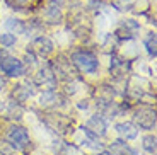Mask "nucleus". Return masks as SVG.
I'll return each mask as SVG.
<instances>
[{"label":"nucleus","instance_id":"obj_7","mask_svg":"<svg viewBox=\"0 0 157 155\" xmlns=\"http://www.w3.org/2000/svg\"><path fill=\"white\" fill-rule=\"evenodd\" d=\"M34 48H36V51H38L39 55L46 56L48 53L53 51V43H51L48 38H44V36H39V38L34 39Z\"/></svg>","mask_w":157,"mask_h":155},{"label":"nucleus","instance_id":"obj_1","mask_svg":"<svg viewBox=\"0 0 157 155\" xmlns=\"http://www.w3.org/2000/svg\"><path fill=\"white\" fill-rule=\"evenodd\" d=\"M72 62L74 65L77 66L80 72L84 74H96L99 68V62L96 58L94 53H90V51H86V50H78L72 55Z\"/></svg>","mask_w":157,"mask_h":155},{"label":"nucleus","instance_id":"obj_10","mask_svg":"<svg viewBox=\"0 0 157 155\" xmlns=\"http://www.w3.org/2000/svg\"><path fill=\"white\" fill-rule=\"evenodd\" d=\"M144 150L152 153V155H155V136L154 135H147L145 138H144Z\"/></svg>","mask_w":157,"mask_h":155},{"label":"nucleus","instance_id":"obj_2","mask_svg":"<svg viewBox=\"0 0 157 155\" xmlns=\"http://www.w3.org/2000/svg\"><path fill=\"white\" fill-rule=\"evenodd\" d=\"M0 70L7 77H21L24 74V65L16 56H10L7 51H0Z\"/></svg>","mask_w":157,"mask_h":155},{"label":"nucleus","instance_id":"obj_13","mask_svg":"<svg viewBox=\"0 0 157 155\" xmlns=\"http://www.w3.org/2000/svg\"><path fill=\"white\" fill-rule=\"evenodd\" d=\"M38 0H14V4L16 5H19V7H31V5H34Z\"/></svg>","mask_w":157,"mask_h":155},{"label":"nucleus","instance_id":"obj_4","mask_svg":"<svg viewBox=\"0 0 157 155\" xmlns=\"http://www.w3.org/2000/svg\"><path fill=\"white\" fill-rule=\"evenodd\" d=\"M135 119H137L138 126L144 130L155 128V111L152 108H140L135 112Z\"/></svg>","mask_w":157,"mask_h":155},{"label":"nucleus","instance_id":"obj_5","mask_svg":"<svg viewBox=\"0 0 157 155\" xmlns=\"http://www.w3.org/2000/svg\"><path fill=\"white\" fill-rule=\"evenodd\" d=\"M89 131H92L96 136H102L106 135V130H108V119L102 114H94L90 116V119L87 121V126H86Z\"/></svg>","mask_w":157,"mask_h":155},{"label":"nucleus","instance_id":"obj_8","mask_svg":"<svg viewBox=\"0 0 157 155\" xmlns=\"http://www.w3.org/2000/svg\"><path fill=\"white\" fill-rule=\"evenodd\" d=\"M111 152H113L114 155H137V152L132 147H128L125 142H121V140H116V142L111 145Z\"/></svg>","mask_w":157,"mask_h":155},{"label":"nucleus","instance_id":"obj_9","mask_svg":"<svg viewBox=\"0 0 157 155\" xmlns=\"http://www.w3.org/2000/svg\"><path fill=\"white\" fill-rule=\"evenodd\" d=\"M5 27L10 29V31H14L16 34H22V32L26 31L24 22H22V21H17V19H9L7 22H5Z\"/></svg>","mask_w":157,"mask_h":155},{"label":"nucleus","instance_id":"obj_3","mask_svg":"<svg viewBox=\"0 0 157 155\" xmlns=\"http://www.w3.org/2000/svg\"><path fill=\"white\" fill-rule=\"evenodd\" d=\"M7 138L16 148H24L29 145V133L22 126H12L7 133Z\"/></svg>","mask_w":157,"mask_h":155},{"label":"nucleus","instance_id":"obj_12","mask_svg":"<svg viewBox=\"0 0 157 155\" xmlns=\"http://www.w3.org/2000/svg\"><path fill=\"white\" fill-rule=\"evenodd\" d=\"M0 43L4 44L5 48H10L16 44V36L12 32H4V34H0Z\"/></svg>","mask_w":157,"mask_h":155},{"label":"nucleus","instance_id":"obj_15","mask_svg":"<svg viewBox=\"0 0 157 155\" xmlns=\"http://www.w3.org/2000/svg\"><path fill=\"white\" fill-rule=\"evenodd\" d=\"M98 155H114V153H111V152H101V153H98Z\"/></svg>","mask_w":157,"mask_h":155},{"label":"nucleus","instance_id":"obj_14","mask_svg":"<svg viewBox=\"0 0 157 155\" xmlns=\"http://www.w3.org/2000/svg\"><path fill=\"white\" fill-rule=\"evenodd\" d=\"M4 87H5V80H4L2 77H0V90L4 89Z\"/></svg>","mask_w":157,"mask_h":155},{"label":"nucleus","instance_id":"obj_6","mask_svg":"<svg viewBox=\"0 0 157 155\" xmlns=\"http://www.w3.org/2000/svg\"><path fill=\"white\" fill-rule=\"evenodd\" d=\"M116 131H118V135L125 140H135L138 136V126L133 123H130V121H126V123L116 124Z\"/></svg>","mask_w":157,"mask_h":155},{"label":"nucleus","instance_id":"obj_11","mask_svg":"<svg viewBox=\"0 0 157 155\" xmlns=\"http://www.w3.org/2000/svg\"><path fill=\"white\" fill-rule=\"evenodd\" d=\"M145 46H147V51L152 58H155V32H150L149 38L145 39Z\"/></svg>","mask_w":157,"mask_h":155}]
</instances>
